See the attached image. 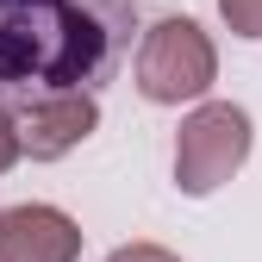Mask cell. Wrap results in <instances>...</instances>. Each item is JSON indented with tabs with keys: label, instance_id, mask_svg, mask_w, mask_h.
Returning <instances> with one entry per match:
<instances>
[{
	"label": "cell",
	"instance_id": "2",
	"mask_svg": "<svg viewBox=\"0 0 262 262\" xmlns=\"http://www.w3.org/2000/svg\"><path fill=\"white\" fill-rule=\"evenodd\" d=\"M250 144H256V131L237 100H200L175 131V187L187 200L219 193L250 162Z\"/></svg>",
	"mask_w": 262,
	"mask_h": 262
},
{
	"label": "cell",
	"instance_id": "8",
	"mask_svg": "<svg viewBox=\"0 0 262 262\" xmlns=\"http://www.w3.org/2000/svg\"><path fill=\"white\" fill-rule=\"evenodd\" d=\"M19 156H25V144H19V119H13V113H0V175H7Z\"/></svg>",
	"mask_w": 262,
	"mask_h": 262
},
{
	"label": "cell",
	"instance_id": "4",
	"mask_svg": "<svg viewBox=\"0 0 262 262\" xmlns=\"http://www.w3.org/2000/svg\"><path fill=\"white\" fill-rule=\"evenodd\" d=\"M81 256V225L44 206V200H25L0 212V262H75Z\"/></svg>",
	"mask_w": 262,
	"mask_h": 262
},
{
	"label": "cell",
	"instance_id": "3",
	"mask_svg": "<svg viewBox=\"0 0 262 262\" xmlns=\"http://www.w3.org/2000/svg\"><path fill=\"white\" fill-rule=\"evenodd\" d=\"M219 81V50L193 19H156L138 44V94L150 106H181L206 100V88Z\"/></svg>",
	"mask_w": 262,
	"mask_h": 262
},
{
	"label": "cell",
	"instance_id": "7",
	"mask_svg": "<svg viewBox=\"0 0 262 262\" xmlns=\"http://www.w3.org/2000/svg\"><path fill=\"white\" fill-rule=\"evenodd\" d=\"M106 262H181L175 250H162V244H119Z\"/></svg>",
	"mask_w": 262,
	"mask_h": 262
},
{
	"label": "cell",
	"instance_id": "5",
	"mask_svg": "<svg viewBox=\"0 0 262 262\" xmlns=\"http://www.w3.org/2000/svg\"><path fill=\"white\" fill-rule=\"evenodd\" d=\"M94 131H100V100L94 94H62V100H44V106L19 113V144H25L31 162H62Z\"/></svg>",
	"mask_w": 262,
	"mask_h": 262
},
{
	"label": "cell",
	"instance_id": "1",
	"mask_svg": "<svg viewBox=\"0 0 262 262\" xmlns=\"http://www.w3.org/2000/svg\"><path fill=\"white\" fill-rule=\"evenodd\" d=\"M131 38L138 0H0V113L100 94Z\"/></svg>",
	"mask_w": 262,
	"mask_h": 262
},
{
	"label": "cell",
	"instance_id": "6",
	"mask_svg": "<svg viewBox=\"0 0 262 262\" xmlns=\"http://www.w3.org/2000/svg\"><path fill=\"white\" fill-rule=\"evenodd\" d=\"M219 19L237 38H262V0H219Z\"/></svg>",
	"mask_w": 262,
	"mask_h": 262
}]
</instances>
